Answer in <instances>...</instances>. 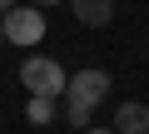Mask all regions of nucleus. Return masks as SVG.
<instances>
[{
  "mask_svg": "<svg viewBox=\"0 0 149 134\" xmlns=\"http://www.w3.org/2000/svg\"><path fill=\"white\" fill-rule=\"evenodd\" d=\"M25 119H30L35 129L55 124V99H45V94H30V99H25Z\"/></svg>",
  "mask_w": 149,
  "mask_h": 134,
  "instance_id": "nucleus-6",
  "label": "nucleus"
},
{
  "mask_svg": "<svg viewBox=\"0 0 149 134\" xmlns=\"http://www.w3.org/2000/svg\"><path fill=\"white\" fill-rule=\"evenodd\" d=\"M85 134H114V129H85Z\"/></svg>",
  "mask_w": 149,
  "mask_h": 134,
  "instance_id": "nucleus-9",
  "label": "nucleus"
},
{
  "mask_svg": "<svg viewBox=\"0 0 149 134\" xmlns=\"http://www.w3.org/2000/svg\"><path fill=\"white\" fill-rule=\"evenodd\" d=\"M60 99H65V119H70L74 129H85V124H90V114L109 99V70L90 65V70H80V75H65Z\"/></svg>",
  "mask_w": 149,
  "mask_h": 134,
  "instance_id": "nucleus-1",
  "label": "nucleus"
},
{
  "mask_svg": "<svg viewBox=\"0 0 149 134\" xmlns=\"http://www.w3.org/2000/svg\"><path fill=\"white\" fill-rule=\"evenodd\" d=\"M10 5H15V0H0V15H5V10H10Z\"/></svg>",
  "mask_w": 149,
  "mask_h": 134,
  "instance_id": "nucleus-8",
  "label": "nucleus"
},
{
  "mask_svg": "<svg viewBox=\"0 0 149 134\" xmlns=\"http://www.w3.org/2000/svg\"><path fill=\"white\" fill-rule=\"evenodd\" d=\"M30 5H40V10H50V5H60V0H30Z\"/></svg>",
  "mask_w": 149,
  "mask_h": 134,
  "instance_id": "nucleus-7",
  "label": "nucleus"
},
{
  "mask_svg": "<svg viewBox=\"0 0 149 134\" xmlns=\"http://www.w3.org/2000/svg\"><path fill=\"white\" fill-rule=\"evenodd\" d=\"M65 5L74 10V20L90 25V30H100V25L114 20V0H65Z\"/></svg>",
  "mask_w": 149,
  "mask_h": 134,
  "instance_id": "nucleus-4",
  "label": "nucleus"
},
{
  "mask_svg": "<svg viewBox=\"0 0 149 134\" xmlns=\"http://www.w3.org/2000/svg\"><path fill=\"white\" fill-rule=\"evenodd\" d=\"M0 40H10V45H20V50H35V45L45 40V10L15 0V5L0 15Z\"/></svg>",
  "mask_w": 149,
  "mask_h": 134,
  "instance_id": "nucleus-2",
  "label": "nucleus"
},
{
  "mask_svg": "<svg viewBox=\"0 0 149 134\" xmlns=\"http://www.w3.org/2000/svg\"><path fill=\"white\" fill-rule=\"evenodd\" d=\"M144 129H149L144 99H124V104L114 109V134H144Z\"/></svg>",
  "mask_w": 149,
  "mask_h": 134,
  "instance_id": "nucleus-5",
  "label": "nucleus"
},
{
  "mask_svg": "<svg viewBox=\"0 0 149 134\" xmlns=\"http://www.w3.org/2000/svg\"><path fill=\"white\" fill-rule=\"evenodd\" d=\"M20 85H25L30 94L60 99V90H65V65L50 60V55H25V65H20Z\"/></svg>",
  "mask_w": 149,
  "mask_h": 134,
  "instance_id": "nucleus-3",
  "label": "nucleus"
}]
</instances>
